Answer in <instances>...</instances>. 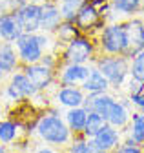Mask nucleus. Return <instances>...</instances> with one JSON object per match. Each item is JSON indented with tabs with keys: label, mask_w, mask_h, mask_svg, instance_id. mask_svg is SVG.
Returning <instances> with one entry per match:
<instances>
[{
	"label": "nucleus",
	"mask_w": 144,
	"mask_h": 153,
	"mask_svg": "<svg viewBox=\"0 0 144 153\" xmlns=\"http://www.w3.org/2000/svg\"><path fill=\"white\" fill-rule=\"evenodd\" d=\"M31 135H37L42 144H49L57 149L69 144L71 139H73V133H71L64 117H60L57 109H46V113L39 115L37 120H35Z\"/></svg>",
	"instance_id": "f257e3e1"
},
{
	"label": "nucleus",
	"mask_w": 144,
	"mask_h": 153,
	"mask_svg": "<svg viewBox=\"0 0 144 153\" xmlns=\"http://www.w3.org/2000/svg\"><path fill=\"white\" fill-rule=\"evenodd\" d=\"M13 44L16 48V53H19L20 66L39 62L46 51H51L53 48H59L53 33H46V31L22 33Z\"/></svg>",
	"instance_id": "f03ea898"
},
{
	"label": "nucleus",
	"mask_w": 144,
	"mask_h": 153,
	"mask_svg": "<svg viewBox=\"0 0 144 153\" xmlns=\"http://www.w3.org/2000/svg\"><path fill=\"white\" fill-rule=\"evenodd\" d=\"M97 42L91 35L79 33L62 46L59 59L62 64H91L97 56Z\"/></svg>",
	"instance_id": "7ed1b4c3"
},
{
	"label": "nucleus",
	"mask_w": 144,
	"mask_h": 153,
	"mask_svg": "<svg viewBox=\"0 0 144 153\" xmlns=\"http://www.w3.org/2000/svg\"><path fill=\"white\" fill-rule=\"evenodd\" d=\"M110 82L113 89H120L130 76V59L126 55H97L91 62Z\"/></svg>",
	"instance_id": "20e7f679"
},
{
	"label": "nucleus",
	"mask_w": 144,
	"mask_h": 153,
	"mask_svg": "<svg viewBox=\"0 0 144 153\" xmlns=\"http://www.w3.org/2000/svg\"><path fill=\"white\" fill-rule=\"evenodd\" d=\"M97 49L102 55H126L128 56V38L124 33L122 20L106 22L97 35Z\"/></svg>",
	"instance_id": "39448f33"
},
{
	"label": "nucleus",
	"mask_w": 144,
	"mask_h": 153,
	"mask_svg": "<svg viewBox=\"0 0 144 153\" xmlns=\"http://www.w3.org/2000/svg\"><path fill=\"white\" fill-rule=\"evenodd\" d=\"M35 93H37V89L33 88V84L29 82V79L22 71V68L9 73V80H7V84L4 88V97L7 100H11V102L29 100Z\"/></svg>",
	"instance_id": "423d86ee"
},
{
	"label": "nucleus",
	"mask_w": 144,
	"mask_h": 153,
	"mask_svg": "<svg viewBox=\"0 0 144 153\" xmlns=\"http://www.w3.org/2000/svg\"><path fill=\"white\" fill-rule=\"evenodd\" d=\"M73 22L79 27V31L80 33H86V35L99 33L102 29V26L106 24V20H104L102 15H100V11L91 2H88V0L80 6V9L77 11Z\"/></svg>",
	"instance_id": "0eeeda50"
},
{
	"label": "nucleus",
	"mask_w": 144,
	"mask_h": 153,
	"mask_svg": "<svg viewBox=\"0 0 144 153\" xmlns=\"http://www.w3.org/2000/svg\"><path fill=\"white\" fill-rule=\"evenodd\" d=\"M20 68H22V71L26 73V76L29 79V82L33 84V88L37 91H48L57 82L55 69L49 68V66H44L42 62L26 64V66H20Z\"/></svg>",
	"instance_id": "6e6552de"
},
{
	"label": "nucleus",
	"mask_w": 144,
	"mask_h": 153,
	"mask_svg": "<svg viewBox=\"0 0 144 153\" xmlns=\"http://www.w3.org/2000/svg\"><path fill=\"white\" fill-rule=\"evenodd\" d=\"M122 26H124L126 38H128V59H130L137 51L144 49V20L139 15H135L130 18H124Z\"/></svg>",
	"instance_id": "1a4fd4ad"
},
{
	"label": "nucleus",
	"mask_w": 144,
	"mask_h": 153,
	"mask_svg": "<svg viewBox=\"0 0 144 153\" xmlns=\"http://www.w3.org/2000/svg\"><path fill=\"white\" fill-rule=\"evenodd\" d=\"M120 139H122V131L110 126V124H106L104 128H100L95 135L89 139V142H91L93 153H106V151L117 149Z\"/></svg>",
	"instance_id": "9d476101"
},
{
	"label": "nucleus",
	"mask_w": 144,
	"mask_h": 153,
	"mask_svg": "<svg viewBox=\"0 0 144 153\" xmlns=\"http://www.w3.org/2000/svg\"><path fill=\"white\" fill-rule=\"evenodd\" d=\"M40 13H42V4H37V2H26L15 13L24 33L40 31Z\"/></svg>",
	"instance_id": "9b49d317"
},
{
	"label": "nucleus",
	"mask_w": 144,
	"mask_h": 153,
	"mask_svg": "<svg viewBox=\"0 0 144 153\" xmlns=\"http://www.w3.org/2000/svg\"><path fill=\"white\" fill-rule=\"evenodd\" d=\"M84 99H86V91L80 86H62L59 84L55 93H53V100L60 108H77V106H84Z\"/></svg>",
	"instance_id": "f8f14e48"
},
{
	"label": "nucleus",
	"mask_w": 144,
	"mask_h": 153,
	"mask_svg": "<svg viewBox=\"0 0 144 153\" xmlns=\"http://www.w3.org/2000/svg\"><path fill=\"white\" fill-rule=\"evenodd\" d=\"M89 69L91 64H62L57 73V82L62 86H82Z\"/></svg>",
	"instance_id": "ddd939ff"
},
{
	"label": "nucleus",
	"mask_w": 144,
	"mask_h": 153,
	"mask_svg": "<svg viewBox=\"0 0 144 153\" xmlns=\"http://www.w3.org/2000/svg\"><path fill=\"white\" fill-rule=\"evenodd\" d=\"M130 119H131V109H130V102L128 99H117L110 109V113L106 115V122L117 128V129H126L130 124Z\"/></svg>",
	"instance_id": "4468645a"
},
{
	"label": "nucleus",
	"mask_w": 144,
	"mask_h": 153,
	"mask_svg": "<svg viewBox=\"0 0 144 153\" xmlns=\"http://www.w3.org/2000/svg\"><path fill=\"white\" fill-rule=\"evenodd\" d=\"M62 22V15L55 0H46L42 2V13H40V31L55 33V29Z\"/></svg>",
	"instance_id": "2eb2a0df"
},
{
	"label": "nucleus",
	"mask_w": 144,
	"mask_h": 153,
	"mask_svg": "<svg viewBox=\"0 0 144 153\" xmlns=\"http://www.w3.org/2000/svg\"><path fill=\"white\" fill-rule=\"evenodd\" d=\"M117 99L110 91H102V93H86V99H84V106L88 108V111H97L100 113L102 117L106 119V115L110 113L113 102Z\"/></svg>",
	"instance_id": "dca6fc26"
},
{
	"label": "nucleus",
	"mask_w": 144,
	"mask_h": 153,
	"mask_svg": "<svg viewBox=\"0 0 144 153\" xmlns=\"http://www.w3.org/2000/svg\"><path fill=\"white\" fill-rule=\"evenodd\" d=\"M110 6L117 16V20H124L144 11V0H110Z\"/></svg>",
	"instance_id": "f3484780"
},
{
	"label": "nucleus",
	"mask_w": 144,
	"mask_h": 153,
	"mask_svg": "<svg viewBox=\"0 0 144 153\" xmlns=\"http://www.w3.org/2000/svg\"><path fill=\"white\" fill-rule=\"evenodd\" d=\"M20 68V60H19V53L13 42H0V69L6 75L13 73Z\"/></svg>",
	"instance_id": "a211bd4d"
},
{
	"label": "nucleus",
	"mask_w": 144,
	"mask_h": 153,
	"mask_svg": "<svg viewBox=\"0 0 144 153\" xmlns=\"http://www.w3.org/2000/svg\"><path fill=\"white\" fill-rule=\"evenodd\" d=\"M22 33L24 31H22L19 20H16V15H11V13L0 15V40L15 42Z\"/></svg>",
	"instance_id": "6ab92c4d"
},
{
	"label": "nucleus",
	"mask_w": 144,
	"mask_h": 153,
	"mask_svg": "<svg viewBox=\"0 0 144 153\" xmlns=\"http://www.w3.org/2000/svg\"><path fill=\"white\" fill-rule=\"evenodd\" d=\"M88 108L86 106H77V108H68L66 113H64V120L68 124V128L71 129L73 135H80L82 129H84V124H86V119H88Z\"/></svg>",
	"instance_id": "aec40b11"
},
{
	"label": "nucleus",
	"mask_w": 144,
	"mask_h": 153,
	"mask_svg": "<svg viewBox=\"0 0 144 153\" xmlns=\"http://www.w3.org/2000/svg\"><path fill=\"white\" fill-rule=\"evenodd\" d=\"M86 93H102V91H110V82H108L106 76L95 68L91 66V69H89V75L86 76V80L82 82L80 86Z\"/></svg>",
	"instance_id": "412c9836"
},
{
	"label": "nucleus",
	"mask_w": 144,
	"mask_h": 153,
	"mask_svg": "<svg viewBox=\"0 0 144 153\" xmlns=\"http://www.w3.org/2000/svg\"><path fill=\"white\" fill-rule=\"evenodd\" d=\"M124 135L131 137L135 142H139L140 146H144V113L142 111H131V119L126 129H122Z\"/></svg>",
	"instance_id": "4be33fe9"
},
{
	"label": "nucleus",
	"mask_w": 144,
	"mask_h": 153,
	"mask_svg": "<svg viewBox=\"0 0 144 153\" xmlns=\"http://www.w3.org/2000/svg\"><path fill=\"white\" fill-rule=\"evenodd\" d=\"M20 128L22 124L19 120H0V142L6 146H13L20 137Z\"/></svg>",
	"instance_id": "5701e85b"
},
{
	"label": "nucleus",
	"mask_w": 144,
	"mask_h": 153,
	"mask_svg": "<svg viewBox=\"0 0 144 153\" xmlns=\"http://www.w3.org/2000/svg\"><path fill=\"white\" fill-rule=\"evenodd\" d=\"M79 33H80V31H79V27L75 26L73 20H62L60 26L55 29V33H53V36H55V40H57L59 46H64L68 40H71V38L77 36Z\"/></svg>",
	"instance_id": "b1692460"
},
{
	"label": "nucleus",
	"mask_w": 144,
	"mask_h": 153,
	"mask_svg": "<svg viewBox=\"0 0 144 153\" xmlns=\"http://www.w3.org/2000/svg\"><path fill=\"white\" fill-rule=\"evenodd\" d=\"M108 122H106V119L102 117L100 113H97V111H89L88 113V119H86V124H84V129H82V135L86 137V139H91L95 133L100 129V128H104Z\"/></svg>",
	"instance_id": "393cba45"
},
{
	"label": "nucleus",
	"mask_w": 144,
	"mask_h": 153,
	"mask_svg": "<svg viewBox=\"0 0 144 153\" xmlns=\"http://www.w3.org/2000/svg\"><path fill=\"white\" fill-rule=\"evenodd\" d=\"M60 15H62V20H73L77 11L80 9V6L86 2V0H55Z\"/></svg>",
	"instance_id": "a878e982"
},
{
	"label": "nucleus",
	"mask_w": 144,
	"mask_h": 153,
	"mask_svg": "<svg viewBox=\"0 0 144 153\" xmlns=\"http://www.w3.org/2000/svg\"><path fill=\"white\" fill-rule=\"evenodd\" d=\"M130 76L144 82V49L130 56Z\"/></svg>",
	"instance_id": "bb28decb"
},
{
	"label": "nucleus",
	"mask_w": 144,
	"mask_h": 153,
	"mask_svg": "<svg viewBox=\"0 0 144 153\" xmlns=\"http://www.w3.org/2000/svg\"><path fill=\"white\" fill-rule=\"evenodd\" d=\"M68 151H71V153H93V148H91L89 139H86L80 133V135H73V139H71V142L68 146Z\"/></svg>",
	"instance_id": "cd10ccee"
},
{
	"label": "nucleus",
	"mask_w": 144,
	"mask_h": 153,
	"mask_svg": "<svg viewBox=\"0 0 144 153\" xmlns=\"http://www.w3.org/2000/svg\"><path fill=\"white\" fill-rule=\"evenodd\" d=\"M117 151L119 153H142L144 146H140L131 137H128V135H124V133H122V139H120V142L117 146Z\"/></svg>",
	"instance_id": "c85d7f7f"
},
{
	"label": "nucleus",
	"mask_w": 144,
	"mask_h": 153,
	"mask_svg": "<svg viewBox=\"0 0 144 153\" xmlns=\"http://www.w3.org/2000/svg\"><path fill=\"white\" fill-rule=\"evenodd\" d=\"M26 2L27 0H0V15H6V13L15 15Z\"/></svg>",
	"instance_id": "c756f323"
},
{
	"label": "nucleus",
	"mask_w": 144,
	"mask_h": 153,
	"mask_svg": "<svg viewBox=\"0 0 144 153\" xmlns=\"http://www.w3.org/2000/svg\"><path fill=\"white\" fill-rule=\"evenodd\" d=\"M126 99H128L130 106H133L137 111H144V88L137 93H130L126 95Z\"/></svg>",
	"instance_id": "7c9ffc66"
},
{
	"label": "nucleus",
	"mask_w": 144,
	"mask_h": 153,
	"mask_svg": "<svg viewBox=\"0 0 144 153\" xmlns=\"http://www.w3.org/2000/svg\"><path fill=\"white\" fill-rule=\"evenodd\" d=\"M6 76H7V75H6L2 69H0V86H2V82H4V79H6Z\"/></svg>",
	"instance_id": "2f4dec72"
},
{
	"label": "nucleus",
	"mask_w": 144,
	"mask_h": 153,
	"mask_svg": "<svg viewBox=\"0 0 144 153\" xmlns=\"http://www.w3.org/2000/svg\"><path fill=\"white\" fill-rule=\"evenodd\" d=\"M4 151H7V146H6V144H2V142H0V153H4Z\"/></svg>",
	"instance_id": "473e14b6"
},
{
	"label": "nucleus",
	"mask_w": 144,
	"mask_h": 153,
	"mask_svg": "<svg viewBox=\"0 0 144 153\" xmlns=\"http://www.w3.org/2000/svg\"><path fill=\"white\" fill-rule=\"evenodd\" d=\"M27 2H37V4H42V2H46V0H27Z\"/></svg>",
	"instance_id": "72a5a7b5"
},
{
	"label": "nucleus",
	"mask_w": 144,
	"mask_h": 153,
	"mask_svg": "<svg viewBox=\"0 0 144 153\" xmlns=\"http://www.w3.org/2000/svg\"><path fill=\"white\" fill-rule=\"evenodd\" d=\"M142 113H144V111H142Z\"/></svg>",
	"instance_id": "f704fd0d"
}]
</instances>
